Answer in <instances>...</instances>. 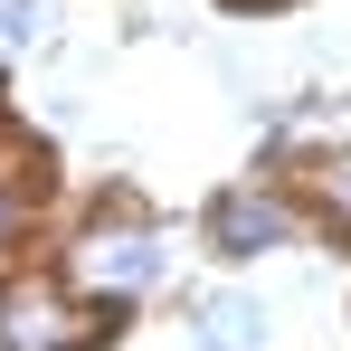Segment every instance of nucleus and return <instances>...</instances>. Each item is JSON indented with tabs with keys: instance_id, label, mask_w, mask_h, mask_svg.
Segmentation results:
<instances>
[{
	"instance_id": "7ed1b4c3",
	"label": "nucleus",
	"mask_w": 351,
	"mask_h": 351,
	"mask_svg": "<svg viewBox=\"0 0 351 351\" xmlns=\"http://www.w3.org/2000/svg\"><path fill=\"white\" fill-rule=\"evenodd\" d=\"M0 342H10V351H66L76 323H66L48 294H10V304H0Z\"/></svg>"
},
{
	"instance_id": "39448f33",
	"label": "nucleus",
	"mask_w": 351,
	"mask_h": 351,
	"mask_svg": "<svg viewBox=\"0 0 351 351\" xmlns=\"http://www.w3.org/2000/svg\"><path fill=\"white\" fill-rule=\"evenodd\" d=\"M38 38H48V10L38 0H0V58H29Z\"/></svg>"
},
{
	"instance_id": "f257e3e1",
	"label": "nucleus",
	"mask_w": 351,
	"mask_h": 351,
	"mask_svg": "<svg viewBox=\"0 0 351 351\" xmlns=\"http://www.w3.org/2000/svg\"><path fill=\"white\" fill-rule=\"evenodd\" d=\"M76 266H86V285H105V294H133V285H152V276H162V247H152L143 228H114V237L95 228Z\"/></svg>"
},
{
	"instance_id": "f03ea898",
	"label": "nucleus",
	"mask_w": 351,
	"mask_h": 351,
	"mask_svg": "<svg viewBox=\"0 0 351 351\" xmlns=\"http://www.w3.org/2000/svg\"><path fill=\"white\" fill-rule=\"evenodd\" d=\"M209 228H219V247H228V256H256V247H285V237H294V219L276 209V199L237 190V199H219V219H209Z\"/></svg>"
},
{
	"instance_id": "20e7f679",
	"label": "nucleus",
	"mask_w": 351,
	"mask_h": 351,
	"mask_svg": "<svg viewBox=\"0 0 351 351\" xmlns=\"http://www.w3.org/2000/svg\"><path fill=\"white\" fill-rule=\"evenodd\" d=\"M256 342H266L256 294H219V304H209V351H256Z\"/></svg>"
}]
</instances>
